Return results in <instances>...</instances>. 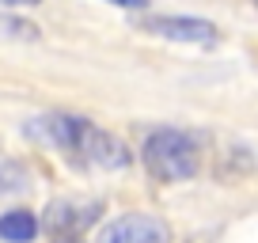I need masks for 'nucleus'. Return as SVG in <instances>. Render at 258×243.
Instances as JSON below:
<instances>
[{
    "instance_id": "f257e3e1",
    "label": "nucleus",
    "mask_w": 258,
    "mask_h": 243,
    "mask_svg": "<svg viewBox=\"0 0 258 243\" xmlns=\"http://www.w3.org/2000/svg\"><path fill=\"white\" fill-rule=\"evenodd\" d=\"M42 133H46L49 145L64 148L69 156L76 160H88L95 167H106V171H118V167H129V152L114 133L99 130L84 118H69V114H49L42 118Z\"/></svg>"
},
{
    "instance_id": "f03ea898",
    "label": "nucleus",
    "mask_w": 258,
    "mask_h": 243,
    "mask_svg": "<svg viewBox=\"0 0 258 243\" xmlns=\"http://www.w3.org/2000/svg\"><path fill=\"white\" fill-rule=\"evenodd\" d=\"M141 160H145L148 175H152L156 183H182V178H194L198 167H202L198 145H194V137L182 133V130H156V133H148Z\"/></svg>"
},
{
    "instance_id": "7ed1b4c3",
    "label": "nucleus",
    "mask_w": 258,
    "mask_h": 243,
    "mask_svg": "<svg viewBox=\"0 0 258 243\" xmlns=\"http://www.w3.org/2000/svg\"><path fill=\"white\" fill-rule=\"evenodd\" d=\"M99 213H103V205L88 202V198H57L46 209V228L61 239H69V235H80L84 228L95 224Z\"/></svg>"
},
{
    "instance_id": "20e7f679",
    "label": "nucleus",
    "mask_w": 258,
    "mask_h": 243,
    "mask_svg": "<svg viewBox=\"0 0 258 243\" xmlns=\"http://www.w3.org/2000/svg\"><path fill=\"white\" fill-rule=\"evenodd\" d=\"M99 243H171V228L152 213H125L103 228Z\"/></svg>"
},
{
    "instance_id": "39448f33",
    "label": "nucleus",
    "mask_w": 258,
    "mask_h": 243,
    "mask_svg": "<svg viewBox=\"0 0 258 243\" xmlns=\"http://www.w3.org/2000/svg\"><path fill=\"white\" fill-rule=\"evenodd\" d=\"M145 31L160 34L167 42H194V46H209L217 42V27L205 19H186V16H152L145 19Z\"/></svg>"
},
{
    "instance_id": "423d86ee",
    "label": "nucleus",
    "mask_w": 258,
    "mask_h": 243,
    "mask_svg": "<svg viewBox=\"0 0 258 243\" xmlns=\"http://www.w3.org/2000/svg\"><path fill=\"white\" fill-rule=\"evenodd\" d=\"M38 235V217L31 209H8L0 217V239L4 243H31Z\"/></svg>"
},
{
    "instance_id": "0eeeda50",
    "label": "nucleus",
    "mask_w": 258,
    "mask_h": 243,
    "mask_svg": "<svg viewBox=\"0 0 258 243\" xmlns=\"http://www.w3.org/2000/svg\"><path fill=\"white\" fill-rule=\"evenodd\" d=\"M106 4H118V8H145L148 0H106Z\"/></svg>"
},
{
    "instance_id": "6e6552de",
    "label": "nucleus",
    "mask_w": 258,
    "mask_h": 243,
    "mask_svg": "<svg viewBox=\"0 0 258 243\" xmlns=\"http://www.w3.org/2000/svg\"><path fill=\"white\" fill-rule=\"evenodd\" d=\"M0 4H8V8H23V4H42V0H0Z\"/></svg>"
},
{
    "instance_id": "1a4fd4ad",
    "label": "nucleus",
    "mask_w": 258,
    "mask_h": 243,
    "mask_svg": "<svg viewBox=\"0 0 258 243\" xmlns=\"http://www.w3.org/2000/svg\"><path fill=\"white\" fill-rule=\"evenodd\" d=\"M57 243H80V239H76V235H69V239H57Z\"/></svg>"
}]
</instances>
